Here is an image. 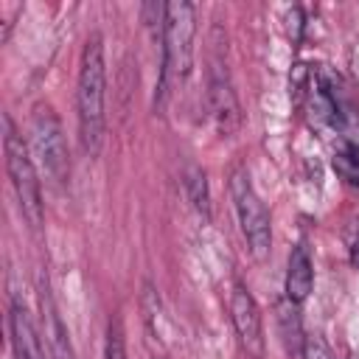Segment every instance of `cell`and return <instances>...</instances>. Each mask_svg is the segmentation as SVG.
Wrapping results in <instances>:
<instances>
[{
	"instance_id": "7a4b0ae2",
	"label": "cell",
	"mask_w": 359,
	"mask_h": 359,
	"mask_svg": "<svg viewBox=\"0 0 359 359\" xmlns=\"http://www.w3.org/2000/svg\"><path fill=\"white\" fill-rule=\"evenodd\" d=\"M194 39H196V8L185 0L165 3L163 8V34H160V81H157V104H163L168 93V81H185L194 65Z\"/></svg>"
},
{
	"instance_id": "8fae6325",
	"label": "cell",
	"mask_w": 359,
	"mask_h": 359,
	"mask_svg": "<svg viewBox=\"0 0 359 359\" xmlns=\"http://www.w3.org/2000/svg\"><path fill=\"white\" fill-rule=\"evenodd\" d=\"M278 328H280V339L286 345V353L294 356V359H303L306 334H303V323H300L297 306L292 300L278 303Z\"/></svg>"
},
{
	"instance_id": "9a60e30c",
	"label": "cell",
	"mask_w": 359,
	"mask_h": 359,
	"mask_svg": "<svg viewBox=\"0 0 359 359\" xmlns=\"http://www.w3.org/2000/svg\"><path fill=\"white\" fill-rule=\"evenodd\" d=\"M303 359H334L328 342L320 334H306V345H303Z\"/></svg>"
},
{
	"instance_id": "3957f363",
	"label": "cell",
	"mask_w": 359,
	"mask_h": 359,
	"mask_svg": "<svg viewBox=\"0 0 359 359\" xmlns=\"http://www.w3.org/2000/svg\"><path fill=\"white\" fill-rule=\"evenodd\" d=\"M3 151H6V174L11 180L20 213L31 227L42 224V191L36 180V168L31 160V149L17 132L11 115H3Z\"/></svg>"
},
{
	"instance_id": "6da1fadb",
	"label": "cell",
	"mask_w": 359,
	"mask_h": 359,
	"mask_svg": "<svg viewBox=\"0 0 359 359\" xmlns=\"http://www.w3.org/2000/svg\"><path fill=\"white\" fill-rule=\"evenodd\" d=\"M107 62H104V39L93 31L81 48L79 62V87H76V109H79V140L81 149L95 157L104 143L107 129Z\"/></svg>"
},
{
	"instance_id": "5bb4252c",
	"label": "cell",
	"mask_w": 359,
	"mask_h": 359,
	"mask_svg": "<svg viewBox=\"0 0 359 359\" xmlns=\"http://www.w3.org/2000/svg\"><path fill=\"white\" fill-rule=\"evenodd\" d=\"M104 359H126V342H123V325L118 317L107 325V342H104Z\"/></svg>"
},
{
	"instance_id": "4fadbf2b",
	"label": "cell",
	"mask_w": 359,
	"mask_h": 359,
	"mask_svg": "<svg viewBox=\"0 0 359 359\" xmlns=\"http://www.w3.org/2000/svg\"><path fill=\"white\" fill-rule=\"evenodd\" d=\"M182 182H185V191H188L191 205H194L202 216H210V191H208V177H205V171H202L199 165H185Z\"/></svg>"
},
{
	"instance_id": "9c48e42d",
	"label": "cell",
	"mask_w": 359,
	"mask_h": 359,
	"mask_svg": "<svg viewBox=\"0 0 359 359\" xmlns=\"http://www.w3.org/2000/svg\"><path fill=\"white\" fill-rule=\"evenodd\" d=\"M314 286V264L309 255L306 244L292 247L289 252V266H286V300H292L294 306H300Z\"/></svg>"
},
{
	"instance_id": "5b68a950",
	"label": "cell",
	"mask_w": 359,
	"mask_h": 359,
	"mask_svg": "<svg viewBox=\"0 0 359 359\" xmlns=\"http://www.w3.org/2000/svg\"><path fill=\"white\" fill-rule=\"evenodd\" d=\"M230 196H233V210L238 219V227L247 238L250 252L264 261L272 250V224H269V210L255 194L250 174L244 168H236L230 174Z\"/></svg>"
},
{
	"instance_id": "30bf717a",
	"label": "cell",
	"mask_w": 359,
	"mask_h": 359,
	"mask_svg": "<svg viewBox=\"0 0 359 359\" xmlns=\"http://www.w3.org/2000/svg\"><path fill=\"white\" fill-rule=\"evenodd\" d=\"M42 300V323H45V342L50 348V359H73V348L67 339V328L62 323V317L56 314V306L48 294V286L39 294Z\"/></svg>"
},
{
	"instance_id": "52a82bcc",
	"label": "cell",
	"mask_w": 359,
	"mask_h": 359,
	"mask_svg": "<svg viewBox=\"0 0 359 359\" xmlns=\"http://www.w3.org/2000/svg\"><path fill=\"white\" fill-rule=\"evenodd\" d=\"M230 320H233V328H236L238 342L247 351V356L261 359L266 351L264 320H261V309H258L252 292L244 283H236L230 292Z\"/></svg>"
},
{
	"instance_id": "7c38bea8",
	"label": "cell",
	"mask_w": 359,
	"mask_h": 359,
	"mask_svg": "<svg viewBox=\"0 0 359 359\" xmlns=\"http://www.w3.org/2000/svg\"><path fill=\"white\" fill-rule=\"evenodd\" d=\"M331 165L337 171V177L353 188H359V146L348 137H339L334 143V151H331Z\"/></svg>"
},
{
	"instance_id": "8992f818",
	"label": "cell",
	"mask_w": 359,
	"mask_h": 359,
	"mask_svg": "<svg viewBox=\"0 0 359 359\" xmlns=\"http://www.w3.org/2000/svg\"><path fill=\"white\" fill-rule=\"evenodd\" d=\"M28 132H31V151L39 160L42 171L53 182H65L67 174H70V157H67V143H65L62 123H59L50 104H45V101L34 104Z\"/></svg>"
},
{
	"instance_id": "ba28073f",
	"label": "cell",
	"mask_w": 359,
	"mask_h": 359,
	"mask_svg": "<svg viewBox=\"0 0 359 359\" xmlns=\"http://www.w3.org/2000/svg\"><path fill=\"white\" fill-rule=\"evenodd\" d=\"M8 331H11V345L17 359H48L28 311L17 300L11 303V311H8Z\"/></svg>"
},
{
	"instance_id": "2e32d148",
	"label": "cell",
	"mask_w": 359,
	"mask_h": 359,
	"mask_svg": "<svg viewBox=\"0 0 359 359\" xmlns=\"http://www.w3.org/2000/svg\"><path fill=\"white\" fill-rule=\"evenodd\" d=\"M345 247H348V261L353 269H359V219H351L345 227Z\"/></svg>"
},
{
	"instance_id": "277c9868",
	"label": "cell",
	"mask_w": 359,
	"mask_h": 359,
	"mask_svg": "<svg viewBox=\"0 0 359 359\" xmlns=\"http://www.w3.org/2000/svg\"><path fill=\"white\" fill-rule=\"evenodd\" d=\"M227 48L222 42V31L213 28L210 31V50H208V112L216 123V129L222 135H233L241 123V109H238V98L233 90V79L227 70V59H224Z\"/></svg>"
}]
</instances>
